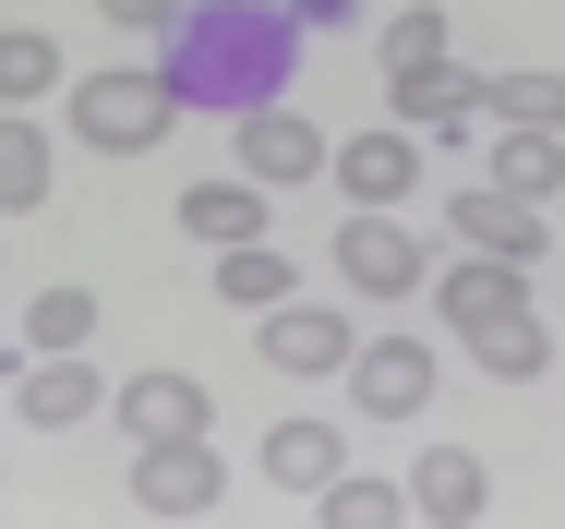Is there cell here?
Returning a JSON list of instances; mask_svg holds the SVG:
<instances>
[{
  "instance_id": "cell-25",
  "label": "cell",
  "mask_w": 565,
  "mask_h": 529,
  "mask_svg": "<svg viewBox=\"0 0 565 529\" xmlns=\"http://www.w3.org/2000/svg\"><path fill=\"white\" fill-rule=\"evenodd\" d=\"M169 12H181V0H97V24H109V36H157Z\"/></svg>"
},
{
  "instance_id": "cell-18",
  "label": "cell",
  "mask_w": 565,
  "mask_h": 529,
  "mask_svg": "<svg viewBox=\"0 0 565 529\" xmlns=\"http://www.w3.org/2000/svg\"><path fill=\"white\" fill-rule=\"evenodd\" d=\"M289 289H301V277H289L277 241H228V253H217V301H228V314H265V301H289Z\"/></svg>"
},
{
  "instance_id": "cell-6",
  "label": "cell",
  "mask_w": 565,
  "mask_h": 529,
  "mask_svg": "<svg viewBox=\"0 0 565 529\" xmlns=\"http://www.w3.org/2000/svg\"><path fill=\"white\" fill-rule=\"evenodd\" d=\"M338 277L361 301H409L422 277H434V253H422V229H397V205H349L338 229Z\"/></svg>"
},
{
  "instance_id": "cell-15",
  "label": "cell",
  "mask_w": 565,
  "mask_h": 529,
  "mask_svg": "<svg viewBox=\"0 0 565 529\" xmlns=\"http://www.w3.org/2000/svg\"><path fill=\"white\" fill-rule=\"evenodd\" d=\"M493 193H518V205H554V193H565V133L493 120Z\"/></svg>"
},
{
  "instance_id": "cell-17",
  "label": "cell",
  "mask_w": 565,
  "mask_h": 529,
  "mask_svg": "<svg viewBox=\"0 0 565 529\" xmlns=\"http://www.w3.org/2000/svg\"><path fill=\"white\" fill-rule=\"evenodd\" d=\"M338 469H349L338 422H277V433H265V482H277V494H326Z\"/></svg>"
},
{
  "instance_id": "cell-21",
  "label": "cell",
  "mask_w": 565,
  "mask_h": 529,
  "mask_svg": "<svg viewBox=\"0 0 565 529\" xmlns=\"http://www.w3.org/2000/svg\"><path fill=\"white\" fill-rule=\"evenodd\" d=\"M49 205V133L24 120V108H0V216Z\"/></svg>"
},
{
  "instance_id": "cell-22",
  "label": "cell",
  "mask_w": 565,
  "mask_h": 529,
  "mask_svg": "<svg viewBox=\"0 0 565 529\" xmlns=\"http://www.w3.org/2000/svg\"><path fill=\"white\" fill-rule=\"evenodd\" d=\"M36 97H61V36L0 24V108H36Z\"/></svg>"
},
{
  "instance_id": "cell-23",
  "label": "cell",
  "mask_w": 565,
  "mask_h": 529,
  "mask_svg": "<svg viewBox=\"0 0 565 529\" xmlns=\"http://www.w3.org/2000/svg\"><path fill=\"white\" fill-rule=\"evenodd\" d=\"M326 529H385V518H409V494H397V469H338L326 494Z\"/></svg>"
},
{
  "instance_id": "cell-7",
  "label": "cell",
  "mask_w": 565,
  "mask_h": 529,
  "mask_svg": "<svg viewBox=\"0 0 565 529\" xmlns=\"http://www.w3.org/2000/svg\"><path fill=\"white\" fill-rule=\"evenodd\" d=\"M12 422H36V433H85V422H109V373H97L85 349H36V361L12 373Z\"/></svg>"
},
{
  "instance_id": "cell-19",
  "label": "cell",
  "mask_w": 565,
  "mask_h": 529,
  "mask_svg": "<svg viewBox=\"0 0 565 529\" xmlns=\"http://www.w3.org/2000/svg\"><path fill=\"white\" fill-rule=\"evenodd\" d=\"M97 325H109V301H97L85 277H61V289H36V301H24V349H85Z\"/></svg>"
},
{
  "instance_id": "cell-14",
  "label": "cell",
  "mask_w": 565,
  "mask_h": 529,
  "mask_svg": "<svg viewBox=\"0 0 565 529\" xmlns=\"http://www.w3.org/2000/svg\"><path fill=\"white\" fill-rule=\"evenodd\" d=\"M385 108H397L409 133H469V120H481V73H469V61H422V73L385 85Z\"/></svg>"
},
{
  "instance_id": "cell-2",
  "label": "cell",
  "mask_w": 565,
  "mask_h": 529,
  "mask_svg": "<svg viewBox=\"0 0 565 529\" xmlns=\"http://www.w3.org/2000/svg\"><path fill=\"white\" fill-rule=\"evenodd\" d=\"M422 289H434V314L457 325V349H469L493 385H530V373L554 361V337H542V314H530V265H505V253H469V265L422 277Z\"/></svg>"
},
{
  "instance_id": "cell-5",
  "label": "cell",
  "mask_w": 565,
  "mask_h": 529,
  "mask_svg": "<svg viewBox=\"0 0 565 529\" xmlns=\"http://www.w3.org/2000/svg\"><path fill=\"white\" fill-rule=\"evenodd\" d=\"M349 410L361 422H422L434 410V337H409V325H385V337H349Z\"/></svg>"
},
{
  "instance_id": "cell-13",
  "label": "cell",
  "mask_w": 565,
  "mask_h": 529,
  "mask_svg": "<svg viewBox=\"0 0 565 529\" xmlns=\"http://www.w3.org/2000/svg\"><path fill=\"white\" fill-rule=\"evenodd\" d=\"M446 229L469 253H505V265H542V205H518V193H493V181H469L446 205Z\"/></svg>"
},
{
  "instance_id": "cell-26",
  "label": "cell",
  "mask_w": 565,
  "mask_h": 529,
  "mask_svg": "<svg viewBox=\"0 0 565 529\" xmlns=\"http://www.w3.org/2000/svg\"><path fill=\"white\" fill-rule=\"evenodd\" d=\"M277 12H289V24H349L361 0H277Z\"/></svg>"
},
{
  "instance_id": "cell-3",
  "label": "cell",
  "mask_w": 565,
  "mask_h": 529,
  "mask_svg": "<svg viewBox=\"0 0 565 529\" xmlns=\"http://www.w3.org/2000/svg\"><path fill=\"white\" fill-rule=\"evenodd\" d=\"M61 120L97 145V157H145V145H169V73H61Z\"/></svg>"
},
{
  "instance_id": "cell-24",
  "label": "cell",
  "mask_w": 565,
  "mask_h": 529,
  "mask_svg": "<svg viewBox=\"0 0 565 529\" xmlns=\"http://www.w3.org/2000/svg\"><path fill=\"white\" fill-rule=\"evenodd\" d=\"M446 12H434V0H409V12H385V85H397V73H422V61H446Z\"/></svg>"
},
{
  "instance_id": "cell-20",
  "label": "cell",
  "mask_w": 565,
  "mask_h": 529,
  "mask_svg": "<svg viewBox=\"0 0 565 529\" xmlns=\"http://www.w3.org/2000/svg\"><path fill=\"white\" fill-rule=\"evenodd\" d=\"M481 120H530V133H565V73H481Z\"/></svg>"
},
{
  "instance_id": "cell-16",
  "label": "cell",
  "mask_w": 565,
  "mask_h": 529,
  "mask_svg": "<svg viewBox=\"0 0 565 529\" xmlns=\"http://www.w3.org/2000/svg\"><path fill=\"white\" fill-rule=\"evenodd\" d=\"M181 229H193L205 253H228V241H265V181H193V193H181Z\"/></svg>"
},
{
  "instance_id": "cell-27",
  "label": "cell",
  "mask_w": 565,
  "mask_h": 529,
  "mask_svg": "<svg viewBox=\"0 0 565 529\" xmlns=\"http://www.w3.org/2000/svg\"><path fill=\"white\" fill-rule=\"evenodd\" d=\"M0 361H12V337H0Z\"/></svg>"
},
{
  "instance_id": "cell-1",
  "label": "cell",
  "mask_w": 565,
  "mask_h": 529,
  "mask_svg": "<svg viewBox=\"0 0 565 529\" xmlns=\"http://www.w3.org/2000/svg\"><path fill=\"white\" fill-rule=\"evenodd\" d=\"M289 49H301V24H289L277 0H205V12H169V24H157L169 97L181 108H228V120H241L253 97H277Z\"/></svg>"
},
{
  "instance_id": "cell-8",
  "label": "cell",
  "mask_w": 565,
  "mask_h": 529,
  "mask_svg": "<svg viewBox=\"0 0 565 529\" xmlns=\"http://www.w3.org/2000/svg\"><path fill=\"white\" fill-rule=\"evenodd\" d=\"M349 337H361V325L326 314V301H301V289L253 314V349H265L277 373H301V385H326V373H338V361H349Z\"/></svg>"
},
{
  "instance_id": "cell-4",
  "label": "cell",
  "mask_w": 565,
  "mask_h": 529,
  "mask_svg": "<svg viewBox=\"0 0 565 529\" xmlns=\"http://www.w3.org/2000/svg\"><path fill=\"white\" fill-rule=\"evenodd\" d=\"M132 506H145V518H217L228 506L217 433H145V445H132Z\"/></svg>"
},
{
  "instance_id": "cell-9",
  "label": "cell",
  "mask_w": 565,
  "mask_h": 529,
  "mask_svg": "<svg viewBox=\"0 0 565 529\" xmlns=\"http://www.w3.org/2000/svg\"><path fill=\"white\" fill-rule=\"evenodd\" d=\"M326 169H338L349 205H409V193H422V133H409V120L349 133V145H326Z\"/></svg>"
},
{
  "instance_id": "cell-12",
  "label": "cell",
  "mask_w": 565,
  "mask_h": 529,
  "mask_svg": "<svg viewBox=\"0 0 565 529\" xmlns=\"http://www.w3.org/2000/svg\"><path fill=\"white\" fill-rule=\"evenodd\" d=\"M109 422L132 433V445H145V433H205L217 398H205L193 373H120V385H109Z\"/></svg>"
},
{
  "instance_id": "cell-28",
  "label": "cell",
  "mask_w": 565,
  "mask_h": 529,
  "mask_svg": "<svg viewBox=\"0 0 565 529\" xmlns=\"http://www.w3.org/2000/svg\"><path fill=\"white\" fill-rule=\"evenodd\" d=\"M0 253H12V241H0Z\"/></svg>"
},
{
  "instance_id": "cell-10",
  "label": "cell",
  "mask_w": 565,
  "mask_h": 529,
  "mask_svg": "<svg viewBox=\"0 0 565 529\" xmlns=\"http://www.w3.org/2000/svg\"><path fill=\"white\" fill-rule=\"evenodd\" d=\"M313 169H326V133H313L301 108H277V97L241 108V181L277 193V181H313Z\"/></svg>"
},
{
  "instance_id": "cell-11",
  "label": "cell",
  "mask_w": 565,
  "mask_h": 529,
  "mask_svg": "<svg viewBox=\"0 0 565 529\" xmlns=\"http://www.w3.org/2000/svg\"><path fill=\"white\" fill-rule=\"evenodd\" d=\"M397 494H409V518H434V529H469L481 506H493V482H481V457H469V445H422Z\"/></svg>"
}]
</instances>
